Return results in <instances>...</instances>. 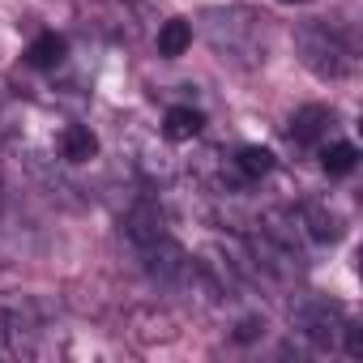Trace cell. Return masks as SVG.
<instances>
[{"mask_svg":"<svg viewBox=\"0 0 363 363\" xmlns=\"http://www.w3.org/2000/svg\"><path fill=\"white\" fill-rule=\"evenodd\" d=\"M295 48H299V60L316 77H342L350 69V48L329 22H303L295 30Z\"/></svg>","mask_w":363,"mask_h":363,"instance_id":"1","label":"cell"},{"mask_svg":"<svg viewBox=\"0 0 363 363\" xmlns=\"http://www.w3.org/2000/svg\"><path fill=\"white\" fill-rule=\"evenodd\" d=\"M291 320H295L299 337H303L316 354L337 350V337H342V329H346L342 308H337V303H325V299H303V303L291 312Z\"/></svg>","mask_w":363,"mask_h":363,"instance_id":"2","label":"cell"},{"mask_svg":"<svg viewBox=\"0 0 363 363\" xmlns=\"http://www.w3.org/2000/svg\"><path fill=\"white\" fill-rule=\"evenodd\" d=\"M227 22H231V26H223L218 13H210V43H214L223 56H252L257 43H244V35H257L252 22H248L244 13H227Z\"/></svg>","mask_w":363,"mask_h":363,"instance_id":"3","label":"cell"},{"mask_svg":"<svg viewBox=\"0 0 363 363\" xmlns=\"http://www.w3.org/2000/svg\"><path fill=\"white\" fill-rule=\"evenodd\" d=\"M56 145H60V158L73 162V167H82V162H90L99 154V137H94L90 124H65L60 137H56Z\"/></svg>","mask_w":363,"mask_h":363,"instance_id":"4","label":"cell"},{"mask_svg":"<svg viewBox=\"0 0 363 363\" xmlns=\"http://www.w3.org/2000/svg\"><path fill=\"white\" fill-rule=\"evenodd\" d=\"M329 124H333V111L329 107H299L295 116H291V141H299V145H316V141H325V133H329Z\"/></svg>","mask_w":363,"mask_h":363,"instance_id":"5","label":"cell"},{"mask_svg":"<svg viewBox=\"0 0 363 363\" xmlns=\"http://www.w3.org/2000/svg\"><path fill=\"white\" fill-rule=\"evenodd\" d=\"M65 56H69V43H65V35H56V30H43V35H35L30 39V48H26V65L30 69H60L65 65Z\"/></svg>","mask_w":363,"mask_h":363,"instance_id":"6","label":"cell"},{"mask_svg":"<svg viewBox=\"0 0 363 363\" xmlns=\"http://www.w3.org/2000/svg\"><path fill=\"white\" fill-rule=\"evenodd\" d=\"M299 227H303V235L316 240V244L342 240V218H337L329 206H303V210H299Z\"/></svg>","mask_w":363,"mask_h":363,"instance_id":"7","label":"cell"},{"mask_svg":"<svg viewBox=\"0 0 363 363\" xmlns=\"http://www.w3.org/2000/svg\"><path fill=\"white\" fill-rule=\"evenodd\" d=\"M201 124H206V116H201L193 103H175V107H167V116H162V137H167V141H193V137L201 133Z\"/></svg>","mask_w":363,"mask_h":363,"instance_id":"8","label":"cell"},{"mask_svg":"<svg viewBox=\"0 0 363 363\" xmlns=\"http://www.w3.org/2000/svg\"><path fill=\"white\" fill-rule=\"evenodd\" d=\"M189 48H193V26L184 18H171V22L158 26V56L175 60V56H184Z\"/></svg>","mask_w":363,"mask_h":363,"instance_id":"9","label":"cell"},{"mask_svg":"<svg viewBox=\"0 0 363 363\" xmlns=\"http://www.w3.org/2000/svg\"><path fill=\"white\" fill-rule=\"evenodd\" d=\"M231 162H235V171H240L244 179H265V175L274 171V154H269L265 145H244Z\"/></svg>","mask_w":363,"mask_h":363,"instance_id":"10","label":"cell"},{"mask_svg":"<svg viewBox=\"0 0 363 363\" xmlns=\"http://www.w3.org/2000/svg\"><path fill=\"white\" fill-rule=\"evenodd\" d=\"M320 167H325V175H350L359 167V150L350 141H333L320 150Z\"/></svg>","mask_w":363,"mask_h":363,"instance_id":"11","label":"cell"},{"mask_svg":"<svg viewBox=\"0 0 363 363\" xmlns=\"http://www.w3.org/2000/svg\"><path fill=\"white\" fill-rule=\"evenodd\" d=\"M265 333V320L261 316H244L240 325H235V342H257Z\"/></svg>","mask_w":363,"mask_h":363,"instance_id":"12","label":"cell"},{"mask_svg":"<svg viewBox=\"0 0 363 363\" xmlns=\"http://www.w3.org/2000/svg\"><path fill=\"white\" fill-rule=\"evenodd\" d=\"M342 337H346V359H359V354H363V329H359L354 320H346Z\"/></svg>","mask_w":363,"mask_h":363,"instance_id":"13","label":"cell"},{"mask_svg":"<svg viewBox=\"0 0 363 363\" xmlns=\"http://www.w3.org/2000/svg\"><path fill=\"white\" fill-rule=\"evenodd\" d=\"M9 278V257H5V248H0V282Z\"/></svg>","mask_w":363,"mask_h":363,"instance_id":"14","label":"cell"},{"mask_svg":"<svg viewBox=\"0 0 363 363\" xmlns=\"http://www.w3.org/2000/svg\"><path fill=\"white\" fill-rule=\"evenodd\" d=\"M282 5H303V0H282Z\"/></svg>","mask_w":363,"mask_h":363,"instance_id":"15","label":"cell"},{"mask_svg":"<svg viewBox=\"0 0 363 363\" xmlns=\"http://www.w3.org/2000/svg\"><path fill=\"white\" fill-rule=\"evenodd\" d=\"M0 189H5V171H0Z\"/></svg>","mask_w":363,"mask_h":363,"instance_id":"16","label":"cell"}]
</instances>
